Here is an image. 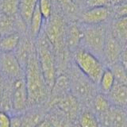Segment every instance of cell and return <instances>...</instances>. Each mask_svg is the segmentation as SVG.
I'll use <instances>...</instances> for the list:
<instances>
[{
  "instance_id": "obj_13",
  "label": "cell",
  "mask_w": 127,
  "mask_h": 127,
  "mask_svg": "<svg viewBox=\"0 0 127 127\" xmlns=\"http://www.w3.org/2000/svg\"><path fill=\"white\" fill-rule=\"evenodd\" d=\"M83 40V29L79 22H71L67 26L65 43L67 49L71 53L81 47Z\"/></svg>"
},
{
  "instance_id": "obj_17",
  "label": "cell",
  "mask_w": 127,
  "mask_h": 127,
  "mask_svg": "<svg viewBox=\"0 0 127 127\" xmlns=\"http://www.w3.org/2000/svg\"><path fill=\"white\" fill-rule=\"evenodd\" d=\"M59 7L63 11L64 16L70 17L71 22L79 20V14L82 10H79V2L76 0H57Z\"/></svg>"
},
{
  "instance_id": "obj_7",
  "label": "cell",
  "mask_w": 127,
  "mask_h": 127,
  "mask_svg": "<svg viewBox=\"0 0 127 127\" xmlns=\"http://www.w3.org/2000/svg\"><path fill=\"white\" fill-rule=\"evenodd\" d=\"M113 18L112 7L87 8L81 11L78 22L84 25H98L107 23Z\"/></svg>"
},
{
  "instance_id": "obj_20",
  "label": "cell",
  "mask_w": 127,
  "mask_h": 127,
  "mask_svg": "<svg viewBox=\"0 0 127 127\" xmlns=\"http://www.w3.org/2000/svg\"><path fill=\"white\" fill-rule=\"evenodd\" d=\"M44 21H45V19L43 18L37 4V6L33 14V16L31 18L29 26L30 35L33 39H37L39 37V35L41 34Z\"/></svg>"
},
{
  "instance_id": "obj_16",
  "label": "cell",
  "mask_w": 127,
  "mask_h": 127,
  "mask_svg": "<svg viewBox=\"0 0 127 127\" xmlns=\"http://www.w3.org/2000/svg\"><path fill=\"white\" fill-rule=\"evenodd\" d=\"M34 49H35V46L32 45L27 38L21 39L17 49L15 50L16 51L15 55L24 69L26 68L30 56Z\"/></svg>"
},
{
  "instance_id": "obj_36",
  "label": "cell",
  "mask_w": 127,
  "mask_h": 127,
  "mask_svg": "<svg viewBox=\"0 0 127 127\" xmlns=\"http://www.w3.org/2000/svg\"><path fill=\"white\" fill-rule=\"evenodd\" d=\"M76 1H77L78 2H82V3H83V2H84L86 1V0H76Z\"/></svg>"
},
{
  "instance_id": "obj_25",
  "label": "cell",
  "mask_w": 127,
  "mask_h": 127,
  "mask_svg": "<svg viewBox=\"0 0 127 127\" xmlns=\"http://www.w3.org/2000/svg\"><path fill=\"white\" fill-rule=\"evenodd\" d=\"M20 0H1L0 2V10L4 14L11 17L15 15L19 11Z\"/></svg>"
},
{
  "instance_id": "obj_28",
  "label": "cell",
  "mask_w": 127,
  "mask_h": 127,
  "mask_svg": "<svg viewBox=\"0 0 127 127\" xmlns=\"http://www.w3.org/2000/svg\"><path fill=\"white\" fill-rule=\"evenodd\" d=\"M38 6L45 21L49 19L53 13L52 0H39Z\"/></svg>"
},
{
  "instance_id": "obj_15",
  "label": "cell",
  "mask_w": 127,
  "mask_h": 127,
  "mask_svg": "<svg viewBox=\"0 0 127 127\" xmlns=\"http://www.w3.org/2000/svg\"><path fill=\"white\" fill-rule=\"evenodd\" d=\"M110 30L113 35L123 45L127 43V15L114 18L110 23Z\"/></svg>"
},
{
  "instance_id": "obj_8",
  "label": "cell",
  "mask_w": 127,
  "mask_h": 127,
  "mask_svg": "<svg viewBox=\"0 0 127 127\" xmlns=\"http://www.w3.org/2000/svg\"><path fill=\"white\" fill-rule=\"evenodd\" d=\"M0 72L13 79L25 77V69L13 53L0 52Z\"/></svg>"
},
{
  "instance_id": "obj_11",
  "label": "cell",
  "mask_w": 127,
  "mask_h": 127,
  "mask_svg": "<svg viewBox=\"0 0 127 127\" xmlns=\"http://www.w3.org/2000/svg\"><path fill=\"white\" fill-rule=\"evenodd\" d=\"M12 106L16 111H22L29 106L25 77L14 79L11 86Z\"/></svg>"
},
{
  "instance_id": "obj_12",
  "label": "cell",
  "mask_w": 127,
  "mask_h": 127,
  "mask_svg": "<svg viewBox=\"0 0 127 127\" xmlns=\"http://www.w3.org/2000/svg\"><path fill=\"white\" fill-rule=\"evenodd\" d=\"M54 103L71 121H78V118L82 111L81 102L71 92L57 98L54 101Z\"/></svg>"
},
{
  "instance_id": "obj_31",
  "label": "cell",
  "mask_w": 127,
  "mask_h": 127,
  "mask_svg": "<svg viewBox=\"0 0 127 127\" xmlns=\"http://www.w3.org/2000/svg\"><path fill=\"white\" fill-rule=\"evenodd\" d=\"M22 117L14 116L10 119V127H22Z\"/></svg>"
},
{
  "instance_id": "obj_24",
  "label": "cell",
  "mask_w": 127,
  "mask_h": 127,
  "mask_svg": "<svg viewBox=\"0 0 127 127\" xmlns=\"http://www.w3.org/2000/svg\"><path fill=\"white\" fill-rule=\"evenodd\" d=\"M114 74L115 83L127 85V67L122 61L109 67Z\"/></svg>"
},
{
  "instance_id": "obj_9",
  "label": "cell",
  "mask_w": 127,
  "mask_h": 127,
  "mask_svg": "<svg viewBox=\"0 0 127 127\" xmlns=\"http://www.w3.org/2000/svg\"><path fill=\"white\" fill-rule=\"evenodd\" d=\"M122 47V44L111 33L109 26L103 47V62L106 67H110L121 61Z\"/></svg>"
},
{
  "instance_id": "obj_26",
  "label": "cell",
  "mask_w": 127,
  "mask_h": 127,
  "mask_svg": "<svg viewBox=\"0 0 127 127\" xmlns=\"http://www.w3.org/2000/svg\"><path fill=\"white\" fill-rule=\"evenodd\" d=\"M14 17L8 16L2 13L0 14V33L2 36L15 33L14 32Z\"/></svg>"
},
{
  "instance_id": "obj_33",
  "label": "cell",
  "mask_w": 127,
  "mask_h": 127,
  "mask_svg": "<svg viewBox=\"0 0 127 127\" xmlns=\"http://www.w3.org/2000/svg\"><path fill=\"white\" fill-rule=\"evenodd\" d=\"M36 127H55V126L53 124V122H52L49 119L45 118L43 121H41V122H40Z\"/></svg>"
},
{
  "instance_id": "obj_32",
  "label": "cell",
  "mask_w": 127,
  "mask_h": 127,
  "mask_svg": "<svg viewBox=\"0 0 127 127\" xmlns=\"http://www.w3.org/2000/svg\"><path fill=\"white\" fill-rule=\"evenodd\" d=\"M121 61L127 65V43L125 44L122 47V57H121Z\"/></svg>"
},
{
  "instance_id": "obj_2",
  "label": "cell",
  "mask_w": 127,
  "mask_h": 127,
  "mask_svg": "<svg viewBox=\"0 0 127 127\" xmlns=\"http://www.w3.org/2000/svg\"><path fill=\"white\" fill-rule=\"evenodd\" d=\"M36 44L37 58L50 93L57 79V57L53 45L48 40L45 33H41Z\"/></svg>"
},
{
  "instance_id": "obj_29",
  "label": "cell",
  "mask_w": 127,
  "mask_h": 127,
  "mask_svg": "<svg viewBox=\"0 0 127 127\" xmlns=\"http://www.w3.org/2000/svg\"><path fill=\"white\" fill-rule=\"evenodd\" d=\"M84 9L93 7H112L110 0H86L83 3Z\"/></svg>"
},
{
  "instance_id": "obj_30",
  "label": "cell",
  "mask_w": 127,
  "mask_h": 127,
  "mask_svg": "<svg viewBox=\"0 0 127 127\" xmlns=\"http://www.w3.org/2000/svg\"><path fill=\"white\" fill-rule=\"evenodd\" d=\"M10 119L5 111H0V127H10Z\"/></svg>"
},
{
  "instance_id": "obj_38",
  "label": "cell",
  "mask_w": 127,
  "mask_h": 127,
  "mask_svg": "<svg viewBox=\"0 0 127 127\" xmlns=\"http://www.w3.org/2000/svg\"><path fill=\"white\" fill-rule=\"evenodd\" d=\"M126 110H127V107H126Z\"/></svg>"
},
{
  "instance_id": "obj_23",
  "label": "cell",
  "mask_w": 127,
  "mask_h": 127,
  "mask_svg": "<svg viewBox=\"0 0 127 127\" xmlns=\"http://www.w3.org/2000/svg\"><path fill=\"white\" fill-rule=\"evenodd\" d=\"M114 83L115 79L112 71L109 67H106L102 75V77L98 86L99 92L104 95H107L110 91V90L112 89L113 86L114 85Z\"/></svg>"
},
{
  "instance_id": "obj_18",
  "label": "cell",
  "mask_w": 127,
  "mask_h": 127,
  "mask_svg": "<svg viewBox=\"0 0 127 127\" xmlns=\"http://www.w3.org/2000/svg\"><path fill=\"white\" fill-rule=\"evenodd\" d=\"M39 0H20L19 2V14L24 24L27 26L30 22L33 12L38 4Z\"/></svg>"
},
{
  "instance_id": "obj_5",
  "label": "cell",
  "mask_w": 127,
  "mask_h": 127,
  "mask_svg": "<svg viewBox=\"0 0 127 127\" xmlns=\"http://www.w3.org/2000/svg\"><path fill=\"white\" fill-rule=\"evenodd\" d=\"M81 26L83 29L81 47L90 51L103 61V47L108 31L109 24L104 23L98 25L81 24Z\"/></svg>"
},
{
  "instance_id": "obj_4",
  "label": "cell",
  "mask_w": 127,
  "mask_h": 127,
  "mask_svg": "<svg viewBox=\"0 0 127 127\" xmlns=\"http://www.w3.org/2000/svg\"><path fill=\"white\" fill-rule=\"evenodd\" d=\"M67 26L64 15L60 13H53L50 18L46 21L44 30L48 40L53 47L56 57L58 55L60 58L64 57V53L67 49L65 43Z\"/></svg>"
},
{
  "instance_id": "obj_1",
  "label": "cell",
  "mask_w": 127,
  "mask_h": 127,
  "mask_svg": "<svg viewBox=\"0 0 127 127\" xmlns=\"http://www.w3.org/2000/svg\"><path fill=\"white\" fill-rule=\"evenodd\" d=\"M25 79L29 106H37L42 103L47 98L50 91L40 66L36 46L25 68Z\"/></svg>"
},
{
  "instance_id": "obj_22",
  "label": "cell",
  "mask_w": 127,
  "mask_h": 127,
  "mask_svg": "<svg viewBox=\"0 0 127 127\" xmlns=\"http://www.w3.org/2000/svg\"><path fill=\"white\" fill-rule=\"evenodd\" d=\"M79 127H101L98 118L92 110H82L78 118Z\"/></svg>"
},
{
  "instance_id": "obj_14",
  "label": "cell",
  "mask_w": 127,
  "mask_h": 127,
  "mask_svg": "<svg viewBox=\"0 0 127 127\" xmlns=\"http://www.w3.org/2000/svg\"><path fill=\"white\" fill-rule=\"evenodd\" d=\"M111 105L126 109L127 107V85L114 83L112 89L106 95Z\"/></svg>"
},
{
  "instance_id": "obj_27",
  "label": "cell",
  "mask_w": 127,
  "mask_h": 127,
  "mask_svg": "<svg viewBox=\"0 0 127 127\" xmlns=\"http://www.w3.org/2000/svg\"><path fill=\"white\" fill-rule=\"evenodd\" d=\"M44 119V114L41 112L28 113L22 117V127H36Z\"/></svg>"
},
{
  "instance_id": "obj_10",
  "label": "cell",
  "mask_w": 127,
  "mask_h": 127,
  "mask_svg": "<svg viewBox=\"0 0 127 127\" xmlns=\"http://www.w3.org/2000/svg\"><path fill=\"white\" fill-rule=\"evenodd\" d=\"M101 127H127V110L111 105L106 113L98 117Z\"/></svg>"
},
{
  "instance_id": "obj_40",
  "label": "cell",
  "mask_w": 127,
  "mask_h": 127,
  "mask_svg": "<svg viewBox=\"0 0 127 127\" xmlns=\"http://www.w3.org/2000/svg\"><path fill=\"white\" fill-rule=\"evenodd\" d=\"M125 65H126V64H125ZM126 66H127V65H126Z\"/></svg>"
},
{
  "instance_id": "obj_35",
  "label": "cell",
  "mask_w": 127,
  "mask_h": 127,
  "mask_svg": "<svg viewBox=\"0 0 127 127\" xmlns=\"http://www.w3.org/2000/svg\"><path fill=\"white\" fill-rule=\"evenodd\" d=\"M111 6H118L120 4H122L123 2H126L127 0H110Z\"/></svg>"
},
{
  "instance_id": "obj_21",
  "label": "cell",
  "mask_w": 127,
  "mask_h": 127,
  "mask_svg": "<svg viewBox=\"0 0 127 127\" xmlns=\"http://www.w3.org/2000/svg\"><path fill=\"white\" fill-rule=\"evenodd\" d=\"M21 41L20 36L17 33H13L2 36L0 42V52L4 53H13L17 49Z\"/></svg>"
},
{
  "instance_id": "obj_6",
  "label": "cell",
  "mask_w": 127,
  "mask_h": 127,
  "mask_svg": "<svg viewBox=\"0 0 127 127\" xmlns=\"http://www.w3.org/2000/svg\"><path fill=\"white\" fill-rule=\"evenodd\" d=\"M71 93L81 103H91L92 99L98 92L95 91V87H98L91 82L78 67L72 66L70 69Z\"/></svg>"
},
{
  "instance_id": "obj_19",
  "label": "cell",
  "mask_w": 127,
  "mask_h": 127,
  "mask_svg": "<svg viewBox=\"0 0 127 127\" xmlns=\"http://www.w3.org/2000/svg\"><path fill=\"white\" fill-rule=\"evenodd\" d=\"M110 106L111 103L109 101L106 95L102 94L99 91L95 95L91 103V108L93 112L97 115V117L108 111Z\"/></svg>"
},
{
  "instance_id": "obj_37",
  "label": "cell",
  "mask_w": 127,
  "mask_h": 127,
  "mask_svg": "<svg viewBox=\"0 0 127 127\" xmlns=\"http://www.w3.org/2000/svg\"><path fill=\"white\" fill-rule=\"evenodd\" d=\"M2 36L1 33H0V42H1V39H2Z\"/></svg>"
},
{
  "instance_id": "obj_3",
  "label": "cell",
  "mask_w": 127,
  "mask_h": 127,
  "mask_svg": "<svg viewBox=\"0 0 127 127\" xmlns=\"http://www.w3.org/2000/svg\"><path fill=\"white\" fill-rule=\"evenodd\" d=\"M72 54L75 66L91 82L98 86L102 75L106 67L105 63L83 47H79Z\"/></svg>"
},
{
  "instance_id": "obj_39",
  "label": "cell",
  "mask_w": 127,
  "mask_h": 127,
  "mask_svg": "<svg viewBox=\"0 0 127 127\" xmlns=\"http://www.w3.org/2000/svg\"><path fill=\"white\" fill-rule=\"evenodd\" d=\"M126 67H127V66H126Z\"/></svg>"
},
{
  "instance_id": "obj_34",
  "label": "cell",
  "mask_w": 127,
  "mask_h": 127,
  "mask_svg": "<svg viewBox=\"0 0 127 127\" xmlns=\"http://www.w3.org/2000/svg\"><path fill=\"white\" fill-rule=\"evenodd\" d=\"M4 88L5 87L3 85V81L1 75H0V106H1V102H2V99L3 97V93H4Z\"/></svg>"
}]
</instances>
